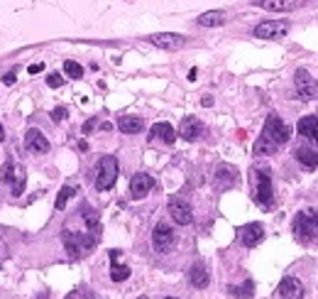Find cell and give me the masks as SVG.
Segmentation results:
<instances>
[{
  "instance_id": "1",
  "label": "cell",
  "mask_w": 318,
  "mask_h": 299,
  "mask_svg": "<svg viewBox=\"0 0 318 299\" xmlns=\"http://www.w3.org/2000/svg\"><path fill=\"white\" fill-rule=\"evenodd\" d=\"M98 238H100V236L88 233V230H86V233H74V230H69V228L61 230V243H64L66 255H69L71 260H81L88 250H93Z\"/></svg>"
},
{
  "instance_id": "2",
  "label": "cell",
  "mask_w": 318,
  "mask_h": 299,
  "mask_svg": "<svg viewBox=\"0 0 318 299\" xmlns=\"http://www.w3.org/2000/svg\"><path fill=\"white\" fill-rule=\"evenodd\" d=\"M255 182H257V189H255V201L257 206H262L264 211L274 206V191H272V172L267 167H257L255 170Z\"/></svg>"
},
{
  "instance_id": "3",
  "label": "cell",
  "mask_w": 318,
  "mask_h": 299,
  "mask_svg": "<svg viewBox=\"0 0 318 299\" xmlns=\"http://www.w3.org/2000/svg\"><path fill=\"white\" fill-rule=\"evenodd\" d=\"M115 179H118V159L111 155L100 157L96 167V189L98 191H108V189H113Z\"/></svg>"
},
{
  "instance_id": "4",
  "label": "cell",
  "mask_w": 318,
  "mask_h": 299,
  "mask_svg": "<svg viewBox=\"0 0 318 299\" xmlns=\"http://www.w3.org/2000/svg\"><path fill=\"white\" fill-rule=\"evenodd\" d=\"M294 233L304 241H318V211L308 209L294 218Z\"/></svg>"
},
{
  "instance_id": "5",
  "label": "cell",
  "mask_w": 318,
  "mask_h": 299,
  "mask_svg": "<svg viewBox=\"0 0 318 299\" xmlns=\"http://www.w3.org/2000/svg\"><path fill=\"white\" fill-rule=\"evenodd\" d=\"M262 135L267 138V140H272V143L277 145H284V143H289V138H291V128L279 118V115H269L267 118V123H264V128H262Z\"/></svg>"
},
{
  "instance_id": "6",
  "label": "cell",
  "mask_w": 318,
  "mask_h": 299,
  "mask_svg": "<svg viewBox=\"0 0 318 299\" xmlns=\"http://www.w3.org/2000/svg\"><path fill=\"white\" fill-rule=\"evenodd\" d=\"M174 243H176V233H174V228L169 226L166 221H159L152 230V248L157 253H169L171 248H174Z\"/></svg>"
},
{
  "instance_id": "7",
  "label": "cell",
  "mask_w": 318,
  "mask_h": 299,
  "mask_svg": "<svg viewBox=\"0 0 318 299\" xmlns=\"http://www.w3.org/2000/svg\"><path fill=\"white\" fill-rule=\"evenodd\" d=\"M166 211H169V216H171V221L179 223V226H189V223L194 221L191 204L184 199V196H171L169 204H166Z\"/></svg>"
},
{
  "instance_id": "8",
  "label": "cell",
  "mask_w": 318,
  "mask_h": 299,
  "mask_svg": "<svg viewBox=\"0 0 318 299\" xmlns=\"http://www.w3.org/2000/svg\"><path fill=\"white\" fill-rule=\"evenodd\" d=\"M294 88H296V93H299L301 101H311V98H316V93H318V81L308 74V69H296V74H294Z\"/></svg>"
},
{
  "instance_id": "9",
  "label": "cell",
  "mask_w": 318,
  "mask_h": 299,
  "mask_svg": "<svg viewBox=\"0 0 318 299\" xmlns=\"http://www.w3.org/2000/svg\"><path fill=\"white\" fill-rule=\"evenodd\" d=\"M289 32V22L284 20H267L255 27V37L257 40H281Z\"/></svg>"
},
{
  "instance_id": "10",
  "label": "cell",
  "mask_w": 318,
  "mask_h": 299,
  "mask_svg": "<svg viewBox=\"0 0 318 299\" xmlns=\"http://www.w3.org/2000/svg\"><path fill=\"white\" fill-rule=\"evenodd\" d=\"M147 42L159 47V49H166V52H176L181 47H186V37L176 35V32H157V35L147 37Z\"/></svg>"
},
{
  "instance_id": "11",
  "label": "cell",
  "mask_w": 318,
  "mask_h": 299,
  "mask_svg": "<svg viewBox=\"0 0 318 299\" xmlns=\"http://www.w3.org/2000/svg\"><path fill=\"white\" fill-rule=\"evenodd\" d=\"M237 182V170L233 164H218L216 167V174H213V186L218 189V191H225V189H230V186H235Z\"/></svg>"
},
{
  "instance_id": "12",
  "label": "cell",
  "mask_w": 318,
  "mask_h": 299,
  "mask_svg": "<svg viewBox=\"0 0 318 299\" xmlns=\"http://www.w3.org/2000/svg\"><path fill=\"white\" fill-rule=\"evenodd\" d=\"M25 147H27V152H32V155H47L49 152V140L44 138V132L37 128H29L27 135H25Z\"/></svg>"
},
{
  "instance_id": "13",
  "label": "cell",
  "mask_w": 318,
  "mask_h": 299,
  "mask_svg": "<svg viewBox=\"0 0 318 299\" xmlns=\"http://www.w3.org/2000/svg\"><path fill=\"white\" fill-rule=\"evenodd\" d=\"M237 236H240V243L245 245V248H255V245H260L264 241V226L262 223H248V226H242L237 230Z\"/></svg>"
},
{
  "instance_id": "14",
  "label": "cell",
  "mask_w": 318,
  "mask_h": 299,
  "mask_svg": "<svg viewBox=\"0 0 318 299\" xmlns=\"http://www.w3.org/2000/svg\"><path fill=\"white\" fill-rule=\"evenodd\" d=\"M154 186V179L147 174V172H137V174H132V179H130V194H132V199H145L150 191H152Z\"/></svg>"
},
{
  "instance_id": "15",
  "label": "cell",
  "mask_w": 318,
  "mask_h": 299,
  "mask_svg": "<svg viewBox=\"0 0 318 299\" xmlns=\"http://www.w3.org/2000/svg\"><path fill=\"white\" fill-rule=\"evenodd\" d=\"M279 297L281 299H304V285H301V280L299 277H291V275H287L281 282H279Z\"/></svg>"
},
{
  "instance_id": "16",
  "label": "cell",
  "mask_w": 318,
  "mask_h": 299,
  "mask_svg": "<svg viewBox=\"0 0 318 299\" xmlns=\"http://www.w3.org/2000/svg\"><path fill=\"white\" fill-rule=\"evenodd\" d=\"M255 5L269 13H291V10H299L304 0H255Z\"/></svg>"
},
{
  "instance_id": "17",
  "label": "cell",
  "mask_w": 318,
  "mask_h": 299,
  "mask_svg": "<svg viewBox=\"0 0 318 299\" xmlns=\"http://www.w3.org/2000/svg\"><path fill=\"white\" fill-rule=\"evenodd\" d=\"M181 138L184 140H189V143H194V140H198L201 135H203V123L198 120V118H194V115H186L184 120H181Z\"/></svg>"
},
{
  "instance_id": "18",
  "label": "cell",
  "mask_w": 318,
  "mask_h": 299,
  "mask_svg": "<svg viewBox=\"0 0 318 299\" xmlns=\"http://www.w3.org/2000/svg\"><path fill=\"white\" fill-rule=\"evenodd\" d=\"M296 130H299L301 138H308L313 145H318V115H304V118H299Z\"/></svg>"
},
{
  "instance_id": "19",
  "label": "cell",
  "mask_w": 318,
  "mask_h": 299,
  "mask_svg": "<svg viewBox=\"0 0 318 299\" xmlns=\"http://www.w3.org/2000/svg\"><path fill=\"white\" fill-rule=\"evenodd\" d=\"M120 250H111V280L113 282H125L132 272H130V268L127 265H123L120 262Z\"/></svg>"
},
{
  "instance_id": "20",
  "label": "cell",
  "mask_w": 318,
  "mask_h": 299,
  "mask_svg": "<svg viewBox=\"0 0 318 299\" xmlns=\"http://www.w3.org/2000/svg\"><path fill=\"white\" fill-rule=\"evenodd\" d=\"M189 282H191V287H196V289H206L208 282H210V275H208L206 265H203L201 260L191 265V270H189Z\"/></svg>"
},
{
  "instance_id": "21",
  "label": "cell",
  "mask_w": 318,
  "mask_h": 299,
  "mask_svg": "<svg viewBox=\"0 0 318 299\" xmlns=\"http://www.w3.org/2000/svg\"><path fill=\"white\" fill-rule=\"evenodd\" d=\"M150 138L164 145H174L176 143V130L171 128V123H154L152 130H150Z\"/></svg>"
},
{
  "instance_id": "22",
  "label": "cell",
  "mask_w": 318,
  "mask_h": 299,
  "mask_svg": "<svg viewBox=\"0 0 318 299\" xmlns=\"http://www.w3.org/2000/svg\"><path fill=\"white\" fill-rule=\"evenodd\" d=\"M294 157H296V162H299L301 167H306V170H316L318 167V150H311V147L301 145V147L294 150Z\"/></svg>"
},
{
  "instance_id": "23",
  "label": "cell",
  "mask_w": 318,
  "mask_h": 299,
  "mask_svg": "<svg viewBox=\"0 0 318 299\" xmlns=\"http://www.w3.org/2000/svg\"><path fill=\"white\" fill-rule=\"evenodd\" d=\"M142 128H145V123H142V118H137V115H123V118H118V130L125 132V135L142 132Z\"/></svg>"
},
{
  "instance_id": "24",
  "label": "cell",
  "mask_w": 318,
  "mask_h": 299,
  "mask_svg": "<svg viewBox=\"0 0 318 299\" xmlns=\"http://www.w3.org/2000/svg\"><path fill=\"white\" fill-rule=\"evenodd\" d=\"M225 20H228V15L223 13V10H208V13L198 15V25L201 27H221V25H225Z\"/></svg>"
},
{
  "instance_id": "25",
  "label": "cell",
  "mask_w": 318,
  "mask_h": 299,
  "mask_svg": "<svg viewBox=\"0 0 318 299\" xmlns=\"http://www.w3.org/2000/svg\"><path fill=\"white\" fill-rule=\"evenodd\" d=\"M81 218H83V223H86V230H88V233L100 236V218H98L96 209H91V206H86V204H83V206H81Z\"/></svg>"
},
{
  "instance_id": "26",
  "label": "cell",
  "mask_w": 318,
  "mask_h": 299,
  "mask_svg": "<svg viewBox=\"0 0 318 299\" xmlns=\"http://www.w3.org/2000/svg\"><path fill=\"white\" fill-rule=\"evenodd\" d=\"M252 152H255V157H269V155L277 152V145L272 143V140H267L264 135H260L257 143H255V147H252Z\"/></svg>"
},
{
  "instance_id": "27",
  "label": "cell",
  "mask_w": 318,
  "mask_h": 299,
  "mask_svg": "<svg viewBox=\"0 0 318 299\" xmlns=\"http://www.w3.org/2000/svg\"><path fill=\"white\" fill-rule=\"evenodd\" d=\"M74 194H76V186H61V191H59V196H56V201H54L56 211H64V209H66V201H69Z\"/></svg>"
},
{
  "instance_id": "28",
  "label": "cell",
  "mask_w": 318,
  "mask_h": 299,
  "mask_svg": "<svg viewBox=\"0 0 318 299\" xmlns=\"http://www.w3.org/2000/svg\"><path fill=\"white\" fill-rule=\"evenodd\" d=\"M13 179H17V174H15V162H13V159H8V162L0 167V184L13 182Z\"/></svg>"
},
{
  "instance_id": "29",
  "label": "cell",
  "mask_w": 318,
  "mask_h": 299,
  "mask_svg": "<svg viewBox=\"0 0 318 299\" xmlns=\"http://www.w3.org/2000/svg\"><path fill=\"white\" fill-rule=\"evenodd\" d=\"M64 72H66L69 79H81V76H83V67L79 64V61H74V59H66V61H64Z\"/></svg>"
},
{
  "instance_id": "30",
  "label": "cell",
  "mask_w": 318,
  "mask_h": 299,
  "mask_svg": "<svg viewBox=\"0 0 318 299\" xmlns=\"http://www.w3.org/2000/svg\"><path fill=\"white\" fill-rule=\"evenodd\" d=\"M252 289H255V285H252L250 280H245V285L242 287H233V292H235L237 299H250L252 297Z\"/></svg>"
},
{
  "instance_id": "31",
  "label": "cell",
  "mask_w": 318,
  "mask_h": 299,
  "mask_svg": "<svg viewBox=\"0 0 318 299\" xmlns=\"http://www.w3.org/2000/svg\"><path fill=\"white\" fill-rule=\"evenodd\" d=\"M25 182H27V177H25V172L20 170V172H17V179H15V186H13V194H15V196H20V194H22Z\"/></svg>"
},
{
  "instance_id": "32",
  "label": "cell",
  "mask_w": 318,
  "mask_h": 299,
  "mask_svg": "<svg viewBox=\"0 0 318 299\" xmlns=\"http://www.w3.org/2000/svg\"><path fill=\"white\" fill-rule=\"evenodd\" d=\"M47 86L61 88V86H64V76H61V74H49V76H47Z\"/></svg>"
},
{
  "instance_id": "33",
  "label": "cell",
  "mask_w": 318,
  "mask_h": 299,
  "mask_svg": "<svg viewBox=\"0 0 318 299\" xmlns=\"http://www.w3.org/2000/svg\"><path fill=\"white\" fill-rule=\"evenodd\" d=\"M66 115H69L66 106H56L54 111H52V120H54V123H61V120L66 118Z\"/></svg>"
},
{
  "instance_id": "34",
  "label": "cell",
  "mask_w": 318,
  "mask_h": 299,
  "mask_svg": "<svg viewBox=\"0 0 318 299\" xmlns=\"http://www.w3.org/2000/svg\"><path fill=\"white\" fill-rule=\"evenodd\" d=\"M15 81H17V79H15V72H10V74H5V76H3V84H5V86H13Z\"/></svg>"
},
{
  "instance_id": "35",
  "label": "cell",
  "mask_w": 318,
  "mask_h": 299,
  "mask_svg": "<svg viewBox=\"0 0 318 299\" xmlns=\"http://www.w3.org/2000/svg\"><path fill=\"white\" fill-rule=\"evenodd\" d=\"M93 128H96V120H86V123H83V135H88Z\"/></svg>"
},
{
  "instance_id": "36",
  "label": "cell",
  "mask_w": 318,
  "mask_h": 299,
  "mask_svg": "<svg viewBox=\"0 0 318 299\" xmlns=\"http://www.w3.org/2000/svg\"><path fill=\"white\" fill-rule=\"evenodd\" d=\"M42 69H44V64H42V61H40V64H32V67H29V74H40Z\"/></svg>"
},
{
  "instance_id": "37",
  "label": "cell",
  "mask_w": 318,
  "mask_h": 299,
  "mask_svg": "<svg viewBox=\"0 0 318 299\" xmlns=\"http://www.w3.org/2000/svg\"><path fill=\"white\" fill-rule=\"evenodd\" d=\"M201 106H213V98H210V96H203V98H201Z\"/></svg>"
},
{
  "instance_id": "38",
  "label": "cell",
  "mask_w": 318,
  "mask_h": 299,
  "mask_svg": "<svg viewBox=\"0 0 318 299\" xmlns=\"http://www.w3.org/2000/svg\"><path fill=\"white\" fill-rule=\"evenodd\" d=\"M196 76H198V69H191L189 72V81H196Z\"/></svg>"
},
{
  "instance_id": "39",
  "label": "cell",
  "mask_w": 318,
  "mask_h": 299,
  "mask_svg": "<svg viewBox=\"0 0 318 299\" xmlns=\"http://www.w3.org/2000/svg\"><path fill=\"white\" fill-rule=\"evenodd\" d=\"M8 138H5V128H3V123H0V143H5Z\"/></svg>"
},
{
  "instance_id": "40",
  "label": "cell",
  "mask_w": 318,
  "mask_h": 299,
  "mask_svg": "<svg viewBox=\"0 0 318 299\" xmlns=\"http://www.w3.org/2000/svg\"><path fill=\"white\" fill-rule=\"evenodd\" d=\"M34 299H52V294H49V292H44V294H37Z\"/></svg>"
},
{
  "instance_id": "41",
  "label": "cell",
  "mask_w": 318,
  "mask_h": 299,
  "mask_svg": "<svg viewBox=\"0 0 318 299\" xmlns=\"http://www.w3.org/2000/svg\"><path fill=\"white\" fill-rule=\"evenodd\" d=\"M81 297H83V299H93V294H91V292H83Z\"/></svg>"
},
{
  "instance_id": "42",
  "label": "cell",
  "mask_w": 318,
  "mask_h": 299,
  "mask_svg": "<svg viewBox=\"0 0 318 299\" xmlns=\"http://www.w3.org/2000/svg\"><path fill=\"white\" fill-rule=\"evenodd\" d=\"M66 299H76V292H71V294H66Z\"/></svg>"
},
{
  "instance_id": "43",
  "label": "cell",
  "mask_w": 318,
  "mask_h": 299,
  "mask_svg": "<svg viewBox=\"0 0 318 299\" xmlns=\"http://www.w3.org/2000/svg\"><path fill=\"white\" fill-rule=\"evenodd\" d=\"M137 299H150V297H145V294H142V297H137Z\"/></svg>"
},
{
  "instance_id": "44",
  "label": "cell",
  "mask_w": 318,
  "mask_h": 299,
  "mask_svg": "<svg viewBox=\"0 0 318 299\" xmlns=\"http://www.w3.org/2000/svg\"><path fill=\"white\" fill-rule=\"evenodd\" d=\"M166 299H176V297H166Z\"/></svg>"
}]
</instances>
